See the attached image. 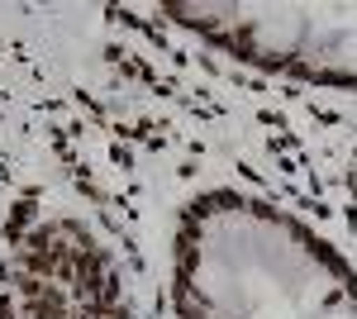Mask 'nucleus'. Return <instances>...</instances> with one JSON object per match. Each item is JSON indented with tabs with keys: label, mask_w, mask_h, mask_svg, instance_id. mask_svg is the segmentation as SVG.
<instances>
[{
	"label": "nucleus",
	"mask_w": 357,
	"mask_h": 319,
	"mask_svg": "<svg viewBox=\"0 0 357 319\" xmlns=\"http://www.w3.org/2000/svg\"><path fill=\"white\" fill-rule=\"evenodd\" d=\"M176 319H357V272L310 224L243 191H205L172 243Z\"/></svg>",
	"instance_id": "1"
},
{
	"label": "nucleus",
	"mask_w": 357,
	"mask_h": 319,
	"mask_svg": "<svg viewBox=\"0 0 357 319\" xmlns=\"http://www.w3.org/2000/svg\"><path fill=\"white\" fill-rule=\"evenodd\" d=\"M167 20L248 67L357 96V0H195Z\"/></svg>",
	"instance_id": "2"
},
{
	"label": "nucleus",
	"mask_w": 357,
	"mask_h": 319,
	"mask_svg": "<svg viewBox=\"0 0 357 319\" xmlns=\"http://www.w3.org/2000/svg\"><path fill=\"white\" fill-rule=\"evenodd\" d=\"M15 281L29 319H124V295L110 258L67 219L43 224L24 239Z\"/></svg>",
	"instance_id": "3"
}]
</instances>
